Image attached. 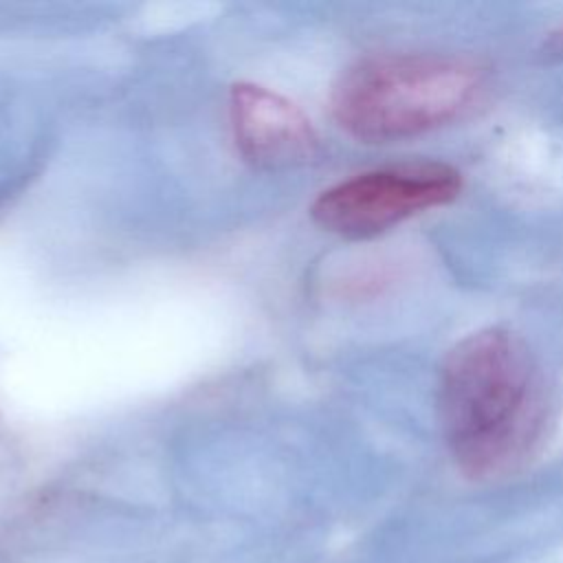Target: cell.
I'll use <instances>...</instances> for the list:
<instances>
[{"label":"cell","instance_id":"5b68a950","mask_svg":"<svg viewBox=\"0 0 563 563\" xmlns=\"http://www.w3.org/2000/svg\"><path fill=\"white\" fill-rule=\"evenodd\" d=\"M548 48L563 55V24H561L556 31H552V35H550V40H548Z\"/></svg>","mask_w":563,"mask_h":563},{"label":"cell","instance_id":"277c9868","mask_svg":"<svg viewBox=\"0 0 563 563\" xmlns=\"http://www.w3.org/2000/svg\"><path fill=\"white\" fill-rule=\"evenodd\" d=\"M229 114L235 145L257 169H288L317 154V132L310 119L286 97L255 84L231 88Z\"/></svg>","mask_w":563,"mask_h":563},{"label":"cell","instance_id":"6da1fadb","mask_svg":"<svg viewBox=\"0 0 563 563\" xmlns=\"http://www.w3.org/2000/svg\"><path fill=\"white\" fill-rule=\"evenodd\" d=\"M435 407L444 444L471 479H499L521 468L548 420L537 358L501 325L453 343L440 363Z\"/></svg>","mask_w":563,"mask_h":563},{"label":"cell","instance_id":"3957f363","mask_svg":"<svg viewBox=\"0 0 563 563\" xmlns=\"http://www.w3.org/2000/svg\"><path fill=\"white\" fill-rule=\"evenodd\" d=\"M462 174L442 161H409L356 174L321 191L312 220L341 238L365 240L422 211L449 205L462 191Z\"/></svg>","mask_w":563,"mask_h":563},{"label":"cell","instance_id":"7a4b0ae2","mask_svg":"<svg viewBox=\"0 0 563 563\" xmlns=\"http://www.w3.org/2000/svg\"><path fill=\"white\" fill-rule=\"evenodd\" d=\"M486 75L446 53H385L352 64L334 84V121L365 143L427 134L462 119L484 95Z\"/></svg>","mask_w":563,"mask_h":563}]
</instances>
